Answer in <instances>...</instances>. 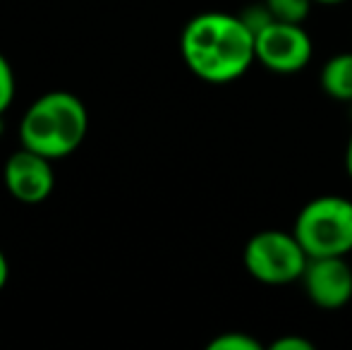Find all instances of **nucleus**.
Listing matches in <instances>:
<instances>
[{"instance_id": "obj_15", "label": "nucleus", "mask_w": 352, "mask_h": 350, "mask_svg": "<svg viewBox=\"0 0 352 350\" xmlns=\"http://www.w3.org/2000/svg\"><path fill=\"white\" fill-rule=\"evenodd\" d=\"M345 171H348L350 180H352V132H350L348 146H345Z\"/></svg>"}, {"instance_id": "obj_17", "label": "nucleus", "mask_w": 352, "mask_h": 350, "mask_svg": "<svg viewBox=\"0 0 352 350\" xmlns=\"http://www.w3.org/2000/svg\"><path fill=\"white\" fill-rule=\"evenodd\" d=\"M5 132V122H3V116H0V135Z\"/></svg>"}, {"instance_id": "obj_9", "label": "nucleus", "mask_w": 352, "mask_h": 350, "mask_svg": "<svg viewBox=\"0 0 352 350\" xmlns=\"http://www.w3.org/2000/svg\"><path fill=\"white\" fill-rule=\"evenodd\" d=\"M269 12L274 14L276 22L305 24L311 12L314 0H264Z\"/></svg>"}, {"instance_id": "obj_10", "label": "nucleus", "mask_w": 352, "mask_h": 350, "mask_svg": "<svg viewBox=\"0 0 352 350\" xmlns=\"http://www.w3.org/2000/svg\"><path fill=\"white\" fill-rule=\"evenodd\" d=\"M259 341L245 331H223L209 343V350H261Z\"/></svg>"}, {"instance_id": "obj_14", "label": "nucleus", "mask_w": 352, "mask_h": 350, "mask_svg": "<svg viewBox=\"0 0 352 350\" xmlns=\"http://www.w3.org/2000/svg\"><path fill=\"white\" fill-rule=\"evenodd\" d=\"M8 278H10V264H8V257H5V252L0 250V290L8 285Z\"/></svg>"}, {"instance_id": "obj_2", "label": "nucleus", "mask_w": 352, "mask_h": 350, "mask_svg": "<svg viewBox=\"0 0 352 350\" xmlns=\"http://www.w3.org/2000/svg\"><path fill=\"white\" fill-rule=\"evenodd\" d=\"M89 130V116L79 96L70 91H48L38 96L19 122L22 146L48 156L65 159L79 149Z\"/></svg>"}, {"instance_id": "obj_12", "label": "nucleus", "mask_w": 352, "mask_h": 350, "mask_svg": "<svg viewBox=\"0 0 352 350\" xmlns=\"http://www.w3.org/2000/svg\"><path fill=\"white\" fill-rule=\"evenodd\" d=\"M242 22L247 24V27L252 29V34H259L261 29H266L271 22H274V14L269 12V8H266V3H259V5H252V8H247L245 12L240 14Z\"/></svg>"}, {"instance_id": "obj_8", "label": "nucleus", "mask_w": 352, "mask_h": 350, "mask_svg": "<svg viewBox=\"0 0 352 350\" xmlns=\"http://www.w3.org/2000/svg\"><path fill=\"white\" fill-rule=\"evenodd\" d=\"M319 82L331 98L352 103V53H338L329 58L321 67Z\"/></svg>"}, {"instance_id": "obj_11", "label": "nucleus", "mask_w": 352, "mask_h": 350, "mask_svg": "<svg viewBox=\"0 0 352 350\" xmlns=\"http://www.w3.org/2000/svg\"><path fill=\"white\" fill-rule=\"evenodd\" d=\"M14 91H17V82H14V70L8 63V58L0 53V116L10 108L14 101Z\"/></svg>"}, {"instance_id": "obj_4", "label": "nucleus", "mask_w": 352, "mask_h": 350, "mask_svg": "<svg viewBox=\"0 0 352 350\" xmlns=\"http://www.w3.org/2000/svg\"><path fill=\"white\" fill-rule=\"evenodd\" d=\"M247 274L264 285H287L302 281L309 254L300 245L295 233L269 228L254 233L242 252Z\"/></svg>"}, {"instance_id": "obj_16", "label": "nucleus", "mask_w": 352, "mask_h": 350, "mask_svg": "<svg viewBox=\"0 0 352 350\" xmlns=\"http://www.w3.org/2000/svg\"><path fill=\"white\" fill-rule=\"evenodd\" d=\"M314 3H319V5H340V3H345V0H314Z\"/></svg>"}, {"instance_id": "obj_6", "label": "nucleus", "mask_w": 352, "mask_h": 350, "mask_svg": "<svg viewBox=\"0 0 352 350\" xmlns=\"http://www.w3.org/2000/svg\"><path fill=\"white\" fill-rule=\"evenodd\" d=\"M3 180L8 192L22 204H41L51 197L56 187V173L53 161L48 156L22 146L12 151L5 161Z\"/></svg>"}, {"instance_id": "obj_5", "label": "nucleus", "mask_w": 352, "mask_h": 350, "mask_svg": "<svg viewBox=\"0 0 352 350\" xmlns=\"http://www.w3.org/2000/svg\"><path fill=\"white\" fill-rule=\"evenodd\" d=\"M256 63L278 75H292L309 65L314 43L302 24L271 22L254 36Z\"/></svg>"}, {"instance_id": "obj_7", "label": "nucleus", "mask_w": 352, "mask_h": 350, "mask_svg": "<svg viewBox=\"0 0 352 350\" xmlns=\"http://www.w3.org/2000/svg\"><path fill=\"white\" fill-rule=\"evenodd\" d=\"M302 285L316 307L340 309L352 300V266L345 257H311Z\"/></svg>"}, {"instance_id": "obj_1", "label": "nucleus", "mask_w": 352, "mask_h": 350, "mask_svg": "<svg viewBox=\"0 0 352 350\" xmlns=\"http://www.w3.org/2000/svg\"><path fill=\"white\" fill-rule=\"evenodd\" d=\"M180 53L192 75L209 85H230L256 63L254 34L240 14L201 12L185 24Z\"/></svg>"}, {"instance_id": "obj_13", "label": "nucleus", "mask_w": 352, "mask_h": 350, "mask_svg": "<svg viewBox=\"0 0 352 350\" xmlns=\"http://www.w3.org/2000/svg\"><path fill=\"white\" fill-rule=\"evenodd\" d=\"M271 350H314V343L302 336H280L271 343Z\"/></svg>"}, {"instance_id": "obj_3", "label": "nucleus", "mask_w": 352, "mask_h": 350, "mask_svg": "<svg viewBox=\"0 0 352 350\" xmlns=\"http://www.w3.org/2000/svg\"><path fill=\"white\" fill-rule=\"evenodd\" d=\"M311 257H345L352 252V201L340 195H321L307 201L292 226Z\"/></svg>"}]
</instances>
